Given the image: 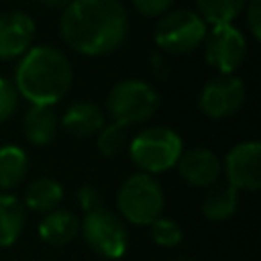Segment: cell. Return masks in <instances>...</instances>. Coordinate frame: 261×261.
<instances>
[{"label": "cell", "instance_id": "25", "mask_svg": "<svg viewBox=\"0 0 261 261\" xmlns=\"http://www.w3.org/2000/svg\"><path fill=\"white\" fill-rule=\"evenodd\" d=\"M245 14H247V27L251 35L259 41L261 39V0H247Z\"/></svg>", "mask_w": 261, "mask_h": 261}, {"label": "cell", "instance_id": "1", "mask_svg": "<svg viewBox=\"0 0 261 261\" xmlns=\"http://www.w3.org/2000/svg\"><path fill=\"white\" fill-rule=\"evenodd\" d=\"M59 33L82 55H106L124 43L128 14L120 0H71L59 18Z\"/></svg>", "mask_w": 261, "mask_h": 261}, {"label": "cell", "instance_id": "17", "mask_svg": "<svg viewBox=\"0 0 261 261\" xmlns=\"http://www.w3.org/2000/svg\"><path fill=\"white\" fill-rule=\"evenodd\" d=\"M63 198V188L53 177H37L24 190V206L33 212H51L59 206Z\"/></svg>", "mask_w": 261, "mask_h": 261}, {"label": "cell", "instance_id": "20", "mask_svg": "<svg viewBox=\"0 0 261 261\" xmlns=\"http://www.w3.org/2000/svg\"><path fill=\"white\" fill-rule=\"evenodd\" d=\"M247 0H196L198 14L206 24H228L232 22L241 10L245 8Z\"/></svg>", "mask_w": 261, "mask_h": 261}, {"label": "cell", "instance_id": "27", "mask_svg": "<svg viewBox=\"0 0 261 261\" xmlns=\"http://www.w3.org/2000/svg\"><path fill=\"white\" fill-rule=\"evenodd\" d=\"M39 2L47 8H67L71 4V0H39Z\"/></svg>", "mask_w": 261, "mask_h": 261}, {"label": "cell", "instance_id": "16", "mask_svg": "<svg viewBox=\"0 0 261 261\" xmlns=\"http://www.w3.org/2000/svg\"><path fill=\"white\" fill-rule=\"evenodd\" d=\"M24 220V204L12 194H0V247H8L20 237Z\"/></svg>", "mask_w": 261, "mask_h": 261}, {"label": "cell", "instance_id": "12", "mask_svg": "<svg viewBox=\"0 0 261 261\" xmlns=\"http://www.w3.org/2000/svg\"><path fill=\"white\" fill-rule=\"evenodd\" d=\"M175 167H177L179 177L186 184L196 186V188L214 186L218 181V177H220V171H222L220 159L212 151L202 149V147H196V149H190V151H181Z\"/></svg>", "mask_w": 261, "mask_h": 261}, {"label": "cell", "instance_id": "19", "mask_svg": "<svg viewBox=\"0 0 261 261\" xmlns=\"http://www.w3.org/2000/svg\"><path fill=\"white\" fill-rule=\"evenodd\" d=\"M29 171V157L16 145L0 147V190L18 186Z\"/></svg>", "mask_w": 261, "mask_h": 261}, {"label": "cell", "instance_id": "14", "mask_svg": "<svg viewBox=\"0 0 261 261\" xmlns=\"http://www.w3.org/2000/svg\"><path fill=\"white\" fill-rule=\"evenodd\" d=\"M80 232V218L71 210L55 208L45 214L39 224V234L45 243L53 247H63L71 243Z\"/></svg>", "mask_w": 261, "mask_h": 261}, {"label": "cell", "instance_id": "13", "mask_svg": "<svg viewBox=\"0 0 261 261\" xmlns=\"http://www.w3.org/2000/svg\"><path fill=\"white\" fill-rule=\"evenodd\" d=\"M61 124H63V128L69 135L86 139V137L98 135L102 130V126H104V112L94 102H73L65 110V114L61 118Z\"/></svg>", "mask_w": 261, "mask_h": 261}, {"label": "cell", "instance_id": "26", "mask_svg": "<svg viewBox=\"0 0 261 261\" xmlns=\"http://www.w3.org/2000/svg\"><path fill=\"white\" fill-rule=\"evenodd\" d=\"M77 202H80V206H82L86 212H92V210H96V208L102 206V204H100L102 198H100L98 190L92 188V186H84V188H80V192H77Z\"/></svg>", "mask_w": 261, "mask_h": 261}, {"label": "cell", "instance_id": "3", "mask_svg": "<svg viewBox=\"0 0 261 261\" xmlns=\"http://www.w3.org/2000/svg\"><path fill=\"white\" fill-rule=\"evenodd\" d=\"M181 151H184V143L179 135L167 126L143 128L130 139L128 145L133 163L141 169V173L147 175L175 167Z\"/></svg>", "mask_w": 261, "mask_h": 261}, {"label": "cell", "instance_id": "2", "mask_svg": "<svg viewBox=\"0 0 261 261\" xmlns=\"http://www.w3.org/2000/svg\"><path fill=\"white\" fill-rule=\"evenodd\" d=\"M73 71L65 53L51 45L29 49L14 73V90L31 106H53L71 88Z\"/></svg>", "mask_w": 261, "mask_h": 261}, {"label": "cell", "instance_id": "22", "mask_svg": "<svg viewBox=\"0 0 261 261\" xmlns=\"http://www.w3.org/2000/svg\"><path fill=\"white\" fill-rule=\"evenodd\" d=\"M151 239L159 247H175V245L181 243L184 232H181V228L175 220L159 216L157 220L151 222Z\"/></svg>", "mask_w": 261, "mask_h": 261}, {"label": "cell", "instance_id": "6", "mask_svg": "<svg viewBox=\"0 0 261 261\" xmlns=\"http://www.w3.org/2000/svg\"><path fill=\"white\" fill-rule=\"evenodd\" d=\"M206 33H208V24L202 20V16L196 10L179 8V10H167L163 16H159L153 39L161 51L181 55L202 45Z\"/></svg>", "mask_w": 261, "mask_h": 261}, {"label": "cell", "instance_id": "24", "mask_svg": "<svg viewBox=\"0 0 261 261\" xmlns=\"http://www.w3.org/2000/svg\"><path fill=\"white\" fill-rule=\"evenodd\" d=\"M171 4L173 0H133V6L143 16H163Z\"/></svg>", "mask_w": 261, "mask_h": 261}, {"label": "cell", "instance_id": "15", "mask_svg": "<svg viewBox=\"0 0 261 261\" xmlns=\"http://www.w3.org/2000/svg\"><path fill=\"white\" fill-rule=\"evenodd\" d=\"M22 130L29 143L43 147L57 135V116L53 106H31L22 118Z\"/></svg>", "mask_w": 261, "mask_h": 261}, {"label": "cell", "instance_id": "10", "mask_svg": "<svg viewBox=\"0 0 261 261\" xmlns=\"http://www.w3.org/2000/svg\"><path fill=\"white\" fill-rule=\"evenodd\" d=\"M224 173L228 186H232L237 192H257L261 188V145L257 141L234 145L224 159Z\"/></svg>", "mask_w": 261, "mask_h": 261}, {"label": "cell", "instance_id": "8", "mask_svg": "<svg viewBox=\"0 0 261 261\" xmlns=\"http://www.w3.org/2000/svg\"><path fill=\"white\" fill-rule=\"evenodd\" d=\"M247 55V39L232 24H214L204 37V59L222 75L232 73Z\"/></svg>", "mask_w": 261, "mask_h": 261}, {"label": "cell", "instance_id": "7", "mask_svg": "<svg viewBox=\"0 0 261 261\" xmlns=\"http://www.w3.org/2000/svg\"><path fill=\"white\" fill-rule=\"evenodd\" d=\"M82 234L92 251L102 257L118 259L128 247V232L124 222L108 208H96L86 212L84 222H80Z\"/></svg>", "mask_w": 261, "mask_h": 261}, {"label": "cell", "instance_id": "9", "mask_svg": "<svg viewBox=\"0 0 261 261\" xmlns=\"http://www.w3.org/2000/svg\"><path fill=\"white\" fill-rule=\"evenodd\" d=\"M245 96L247 90L241 77L220 73L204 84L200 92V110L210 118H228L243 108Z\"/></svg>", "mask_w": 261, "mask_h": 261}, {"label": "cell", "instance_id": "21", "mask_svg": "<svg viewBox=\"0 0 261 261\" xmlns=\"http://www.w3.org/2000/svg\"><path fill=\"white\" fill-rule=\"evenodd\" d=\"M126 143H128L126 126L116 124V122L104 124L102 130L98 133V141H96L98 151L104 157H116V155H120L126 149Z\"/></svg>", "mask_w": 261, "mask_h": 261}, {"label": "cell", "instance_id": "4", "mask_svg": "<svg viewBox=\"0 0 261 261\" xmlns=\"http://www.w3.org/2000/svg\"><path fill=\"white\" fill-rule=\"evenodd\" d=\"M159 108L157 90L143 80H120L106 96V112L112 122L128 126L149 120Z\"/></svg>", "mask_w": 261, "mask_h": 261}, {"label": "cell", "instance_id": "5", "mask_svg": "<svg viewBox=\"0 0 261 261\" xmlns=\"http://www.w3.org/2000/svg\"><path fill=\"white\" fill-rule=\"evenodd\" d=\"M116 202L120 214L130 224H151L163 212L165 194L153 175L135 173L122 181Z\"/></svg>", "mask_w": 261, "mask_h": 261}, {"label": "cell", "instance_id": "18", "mask_svg": "<svg viewBox=\"0 0 261 261\" xmlns=\"http://www.w3.org/2000/svg\"><path fill=\"white\" fill-rule=\"evenodd\" d=\"M239 204V192L232 186H216L202 200V214L208 220L220 222L234 214Z\"/></svg>", "mask_w": 261, "mask_h": 261}, {"label": "cell", "instance_id": "11", "mask_svg": "<svg viewBox=\"0 0 261 261\" xmlns=\"http://www.w3.org/2000/svg\"><path fill=\"white\" fill-rule=\"evenodd\" d=\"M35 22L27 12L10 10L0 14V59H16L31 49Z\"/></svg>", "mask_w": 261, "mask_h": 261}, {"label": "cell", "instance_id": "23", "mask_svg": "<svg viewBox=\"0 0 261 261\" xmlns=\"http://www.w3.org/2000/svg\"><path fill=\"white\" fill-rule=\"evenodd\" d=\"M16 104H18V94L14 90V84L0 77V122L12 116V112L16 110Z\"/></svg>", "mask_w": 261, "mask_h": 261}]
</instances>
